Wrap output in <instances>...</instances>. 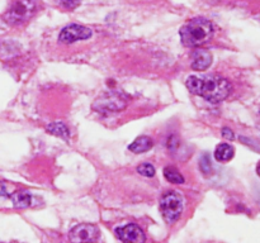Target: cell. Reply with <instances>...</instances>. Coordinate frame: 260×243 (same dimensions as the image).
<instances>
[{
	"label": "cell",
	"instance_id": "277c9868",
	"mask_svg": "<svg viewBox=\"0 0 260 243\" xmlns=\"http://www.w3.org/2000/svg\"><path fill=\"white\" fill-rule=\"evenodd\" d=\"M128 104V99L122 93H116V91H108L103 95L99 96L93 103L91 108L93 110L98 111L102 114L117 113V111L123 110Z\"/></svg>",
	"mask_w": 260,
	"mask_h": 243
},
{
	"label": "cell",
	"instance_id": "9a60e30c",
	"mask_svg": "<svg viewBox=\"0 0 260 243\" xmlns=\"http://www.w3.org/2000/svg\"><path fill=\"white\" fill-rule=\"evenodd\" d=\"M200 169L205 175H210L212 172V165H211V158L207 153L203 154L200 159Z\"/></svg>",
	"mask_w": 260,
	"mask_h": 243
},
{
	"label": "cell",
	"instance_id": "44dd1931",
	"mask_svg": "<svg viewBox=\"0 0 260 243\" xmlns=\"http://www.w3.org/2000/svg\"><path fill=\"white\" fill-rule=\"evenodd\" d=\"M256 174H258V176L260 177V162L258 164V166H256Z\"/></svg>",
	"mask_w": 260,
	"mask_h": 243
},
{
	"label": "cell",
	"instance_id": "7a4b0ae2",
	"mask_svg": "<svg viewBox=\"0 0 260 243\" xmlns=\"http://www.w3.org/2000/svg\"><path fill=\"white\" fill-rule=\"evenodd\" d=\"M180 39L185 47H201L213 37V25L206 18H193L179 30Z\"/></svg>",
	"mask_w": 260,
	"mask_h": 243
},
{
	"label": "cell",
	"instance_id": "8992f818",
	"mask_svg": "<svg viewBox=\"0 0 260 243\" xmlns=\"http://www.w3.org/2000/svg\"><path fill=\"white\" fill-rule=\"evenodd\" d=\"M99 235L101 233L98 227L89 223L75 225L69 233L71 243H95L99 239Z\"/></svg>",
	"mask_w": 260,
	"mask_h": 243
},
{
	"label": "cell",
	"instance_id": "e0dca14e",
	"mask_svg": "<svg viewBox=\"0 0 260 243\" xmlns=\"http://www.w3.org/2000/svg\"><path fill=\"white\" fill-rule=\"evenodd\" d=\"M180 144V141L178 139L177 136H172L169 137V139H168V148H169V151L174 152L177 151V148L179 147Z\"/></svg>",
	"mask_w": 260,
	"mask_h": 243
},
{
	"label": "cell",
	"instance_id": "30bf717a",
	"mask_svg": "<svg viewBox=\"0 0 260 243\" xmlns=\"http://www.w3.org/2000/svg\"><path fill=\"white\" fill-rule=\"evenodd\" d=\"M152 146H154V142H152V139L149 136H141L129 144L128 149L134 152V153H144V152L151 149Z\"/></svg>",
	"mask_w": 260,
	"mask_h": 243
},
{
	"label": "cell",
	"instance_id": "5bb4252c",
	"mask_svg": "<svg viewBox=\"0 0 260 243\" xmlns=\"http://www.w3.org/2000/svg\"><path fill=\"white\" fill-rule=\"evenodd\" d=\"M164 176L172 184H184V177H183V175L174 166L165 167Z\"/></svg>",
	"mask_w": 260,
	"mask_h": 243
},
{
	"label": "cell",
	"instance_id": "8fae6325",
	"mask_svg": "<svg viewBox=\"0 0 260 243\" xmlns=\"http://www.w3.org/2000/svg\"><path fill=\"white\" fill-rule=\"evenodd\" d=\"M234 154H235V148L229 143L218 144L215 149L216 161L222 162V164L231 161L234 158Z\"/></svg>",
	"mask_w": 260,
	"mask_h": 243
},
{
	"label": "cell",
	"instance_id": "d6986e66",
	"mask_svg": "<svg viewBox=\"0 0 260 243\" xmlns=\"http://www.w3.org/2000/svg\"><path fill=\"white\" fill-rule=\"evenodd\" d=\"M60 3H62V4L68 8H74L78 5L79 0H60Z\"/></svg>",
	"mask_w": 260,
	"mask_h": 243
},
{
	"label": "cell",
	"instance_id": "6da1fadb",
	"mask_svg": "<svg viewBox=\"0 0 260 243\" xmlns=\"http://www.w3.org/2000/svg\"><path fill=\"white\" fill-rule=\"evenodd\" d=\"M185 86L192 94L212 104L225 100L233 90L230 81L217 75H192L185 81Z\"/></svg>",
	"mask_w": 260,
	"mask_h": 243
},
{
	"label": "cell",
	"instance_id": "3957f363",
	"mask_svg": "<svg viewBox=\"0 0 260 243\" xmlns=\"http://www.w3.org/2000/svg\"><path fill=\"white\" fill-rule=\"evenodd\" d=\"M37 8V0H14L3 18L9 24H22L35 15Z\"/></svg>",
	"mask_w": 260,
	"mask_h": 243
},
{
	"label": "cell",
	"instance_id": "7c38bea8",
	"mask_svg": "<svg viewBox=\"0 0 260 243\" xmlns=\"http://www.w3.org/2000/svg\"><path fill=\"white\" fill-rule=\"evenodd\" d=\"M9 197L12 199L13 205L15 208H27L32 202V195L25 190H18V191L9 195Z\"/></svg>",
	"mask_w": 260,
	"mask_h": 243
},
{
	"label": "cell",
	"instance_id": "9c48e42d",
	"mask_svg": "<svg viewBox=\"0 0 260 243\" xmlns=\"http://www.w3.org/2000/svg\"><path fill=\"white\" fill-rule=\"evenodd\" d=\"M192 68L196 71H205L212 63V55L206 50H197L192 55Z\"/></svg>",
	"mask_w": 260,
	"mask_h": 243
},
{
	"label": "cell",
	"instance_id": "2e32d148",
	"mask_svg": "<svg viewBox=\"0 0 260 243\" xmlns=\"http://www.w3.org/2000/svg\"><path fill=\"white\" fill-rule=\"evenodd\" d=\"M137 172L145 177H154L155 167L151 164H142L137 167Z\"/></svg>",
	"mask_w": 260,
	"mask_h": 243
},
{
	"label": "cell",
	"instance_id": "4fadbf2b",
	"mask_svg": "<svg viewBox=\"0 0 260 243\" xmlns=\"http://www.w3.org/2000/svg\"><path fill=\"white\" fill-rule=\"evenodd\" d=\"M46 129H47V132H50L51 134H53V136L61 137V138L66 139V141L70 138V131H69L66 124L62 123V122H55V123H51L50 126H47V128Z\"/></svg>",
	"mask_w": 260,
	"mask_h": 243
},
{
	"label": "cell",
	"instance_id": "ffe728a7",
	"mask_svg": "<svg viewBox=\"0 0 260 243\" xmlns=\"http://www.w3.org/2000/svg\"><path fill=\"white\" fill-rule=\"evenodd\" d=\"M0 196H9V194L7 192V187L4 184H0Z\"/></svg>",
	"mask_w": 260,
	"mask_h": 243
},
{
	"label": "cell",
	"instance_id": "ba28073f",
	"mask_svg": "<svg viewBox=\"0 0 260 243\" xmlns=\"http://www.w3.org/2000/svg\"><path fill=\"white\" fill-rule=\"evenodd\" d=\"M117 237L123 243H144L145 242V233L141 228L135 223L123 225L116 229Z\"/></svg>",
	"mask_w": 260,
	"mask_h": 243
},
{
	"label": "cell",
	"instance_id": "5b68a950",
	"mask_svg": "<svg viewBox=\"0 0 260 243\" xmlns=\"http://www.w3.org/2000/svg\"><path fill=\"white\" fill-rule=\"evenodd\" d=\"M160 212L168 223L177 222L183 212V197L177 191H168L160 199Z\"/></svg>",
	"mask_w": 260,
	"mask_h": 243
},
{
	"label": "cell",
	"instance_id": "52a82bcc",
	"mask_svg": "<svg viewBox=\"0 0 260 243\" xmlns=\"http://www.w3.org/2000/svg\"><path fill=\"white\" fill-rule=\"evenodd\" d=\"M91 37V29L80 24H70L61 30L58 40L65 45H71L76 40L88 39Z\"/></svg>",
	"mask_w": 260,
	"mask_h": 243
},
{
	"label": "cell",
	"instance_id": "ac0fdd59",
	"mask_svg": "<svg viewBox=\"0 0 260 243\" xmlns=\"http://www.w3.org/2000/svg\"><path fill=\"white\" fill-rule=\"evenodd\" d=\"M222 136L225 137L226 139H229V141H233L234 139V132L231 131L230 128H222Z\"/></svg>",
	"mask_w": 260,
	"mask_h": 243
}]
</instances>
